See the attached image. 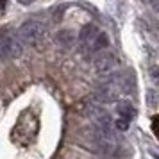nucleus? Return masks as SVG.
Here are the masks:
<instances>
[{"instance_id": "f257e3e1", "label": "nucleus", "mask_w": 159, "mask_h": 159, "mask_svg": "<svg viewBox=\"0 0 159 159\" xmlns=\"http://www.w3.org/2000/svg\"><path fill=\"white\" fill-rule=\"evenodd\" d=\"M79 39H80V45L89 52L104 50L109 45V39L106 36V32L100 30L93 23H88V25L82 27V30H80V34H79Z\"/></svg>"}, {"instance_id": "f03ea898", "label": "nucleus", "mask_w": 159, "mask_h": 159, "mask_svg": "<svg viewBox=\"0 0 159 159\" xmlns=\"http://www.w3.org/2000/svg\"><path fill=\"white\" fill-rule=\"evenodd\" d=\"M45 34H47V23L41 22V20H36V18L23 22L20 25L18 32H16V36L20 38V41L29 43V45L39 43L45 38Z\"/></svg>"}, {"instance_id": "7ed1b4c3", "label": "nucleus", "mask_w": 159, "mask_h": 159, "mask_svg": "<svg viewBox=\"0 0 159 159\" xmlns=\"http://www.w3.org/2000/svg\"><path fill=\"white\" fill-rule=\"evenodd\" d=\"M22 54V41L16 34L0 30V61L16 59Z\"/></svg>"}, {"instance_id": "20e7f679", "label": "nucleus", "mask_w": 159, "mask_h": 159, "mask_svg": "<svg viewBox=\"0 0 159 159\" xmlns=\"http://www.w3.org/2000/svg\"><path fill=\"white\" fill-rule=\"evenodd\" d=\"M116 61H118V59H116L113 54H102V56L97 57V70L102 72V73L111 72L116 66Z\"/></svg>"}, {"instance_id": "39448f33", "label": "nucleus", "mask_w": 159, "mask_h": 159, "mask_svg": "<svg viewBox=\"0 0 159 159\" xmlns=\"http://www.w3.org/2000/svg\"><path fill=\"white\" fill-rule=\"evenodd\" d=\"M116 115L120 116L122 120H127V122H130V120L136 116V109L132 107L129 102L122 100V102H118V104H116Z\"/></svg>"}, {"instance_id": "423d86ee", "label": "nucleus", "mask_w": 159, "mask_h": 159, "mask_svg": "<svg viewBox=\"0 0 159 159\" xmlns=\"http://www.w3.org/2000/svg\"><path fill=\"white\" fill-rule=\"evenodd\" d=\"M147 100H148V106L150 107H156L157 106V91L156 89H148L147 91Z\"/></svg>"}, {"instance_id": "0eeeda50", "label": "nucleus", "mask_w": 159, "mask_h": 159, "mask_svg": "<svg viewBox=\"0 0 159 159\" xmlns=\"http://www.w3.org/2000/svg\"><path fill=\"white\" fill-rule=\"evenodd\" d=\"M152 129H154V132H157V116H154V123H152Z\"/></svg>"}, {"instance_id": "6e6552de", "label": "nucleus", "mask_w": 159, "mask_h": 159, "mask_svg": "<svg viewBox=\"0 0 159 159\" xmlns=\"http://www.w3.org/2000/svg\"><path fill=\"white\" fill-rule=\"evenodd\" d=\"M18 2H20L22 6H29V4H32V2H34V0H18Z\"/></svg>"}, {"instance_id": "1a4fd4ad", "label": "nucleus", "mask_w": 159, "mask_h": 159, "mask_svg": "<svg viewBox=\"0 0 159 159\" xmlns=\"http://www.w3.org/2000/svg\"><path fill=\"white\" fill-rule=\"evenodd\" d=\"M6 4H7V0H0V6H2V7H4Z\"/></svg>"}]
</instances>
